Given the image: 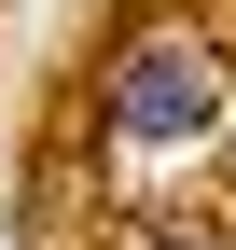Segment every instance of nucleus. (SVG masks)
Returning <instances> with one entry per match:
<instances>
[{
    "label": "nucleus",
    "instance_id": "1",
    "mask_svg": "<svg viewBox=\"0 0 236 250\" xmlns=\"http://www.w3.org/2000/svg\"><path fill=\"white\" fill-rule=\"evenodd\" d=\"M222 125V56L195 42V28H139L125 56H111V139L125 153H181Z\"/></svg>",
    "mask_w": 236,
    "mask_h": 250
},
{
    "label": "nucleus",
    "instance_id": "2",
    "mask_svg": "<svg viewBox=\"0 0 236 250\" xmlns=\"http://www.w3.org/2000/svg\"><path fill=\"white\" fill-rule=\"evenodd\" d=\"M153 250H222V236H209V223H167V236H153Z\"/></svg>",
    "mask_w": 236,
    "mask_h": 250
}]
</instances>
